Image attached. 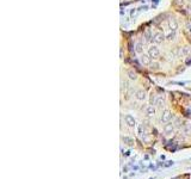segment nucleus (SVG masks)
Returning <instances> with one entry per match:
<instances>
[{
    "instance_id": "1",
    "label": "nucleus",
    "mask_w": 191,
    "mask_h": 179,
    "mask_svg": "<svg viewBox=\"0 0 191 179\" xmlns=\"http://www.w3.org/2000/svg\"><path fill=\"white\" fill-rule=\"evenodd\" d=\"M148 55H149L153 60H157L158 57L160 56V50H159V48L157 47V44L150 45V47L148 48Z\"/></svg>"
},
{
    "instance_id": "2",
    "label": "nucleus",
    "mask_w": 191,
    "mask_h": 179,
    "mask_svg": "<svg viewBox=\"0 0 191 179\" xmlns=\"http://www.w3.org/2000/svg\"><path fill=\"white\" fill-rule=\"evenodd\" d=\"M165 34H163V32H160V31H158V32H155L154 35L152 36V42L154 44H161L164 41H165Z\"/></svg>"
},
{
    "instance_id": "3",
    "label": "nucleus",
    "mask_w": 191,
    "mask_h": 179,
    "mask_svg": "<svg viewBox=\"0 0 191 179\" xmlns=\"http://www.w3.org/2000/svg\"><path fill=\"white\" fill-rule=\"evenodd\" d=\"M140 61H141V63L143 66H149L150 63H152V57L149 56L148 54H141L140 55Z\"/></svg>"
},
{
    "instance_id": "4",
    "label": "nucleus",
    "mask_w": 191,
    "mask_h": 179,
    "mask_svg": "<svg viewBox=\"0 0 191 179\" xmlns=\"http://www.w3.org/2000/svg\"><path fill=\"white\" fill-rule=\"evenodd\" d=\"M168 26H170V30L177 31V29H178V23H177V21L174 18H171L170 21H168Z\"/></svg>"
},
{
    "instance_id": "5",
    "label": "nucleus",
    "mask_w": 191,
    "mask_h": 179,
    "mask_svg": "<svg viewBox=\"0 0 191 179\" xmlns=\"http://www.w3.org/2000/svg\"><path fill=\"white\" fill-rule=\"evenodd\" d=\"M171 118V112L168 111V110H165V111L163 112V116H161V121L163 122H168Z\"/></svg>"
},
{
    "instance_id": "6",
    "label": "nucleus",
    "mask_w": 191,
    "mask_h": 179,
    "mask_svg": "<svg viewBox=\"0 0 191 179\" xmlns=\"http://www.w3.org/2000/svg\"><path fill=\"white\" fill-rule=\"evenodd\" d=\"M165 37H166V39H168V41H174V38H176V31L170 30L167 34H165Z\"/></svg>"
},
{
    "instance_id": "7",
    "label": "nucleus",
    "mask_w": 191,
    "mask_h": 179,
    "mask_svg": "<svg viewBox=\"0 0 191 179\" xmlns=\"http://www.w3.org/2000/svg\"><path fill=\"white\" fill-rule=\"evenodd\" d=\"M127 75L129 76V79H132V80H136L137 79V74H136V72H134V69H128Z\"/></svg>"
},
{
    "instance_id": "8",
    "label": "nucleus",
    "mask_w": 191,
    "mask_h": 179,
    "mask_svg": "<svg viewBox=\"0 0 191 179\" xmlns=\"http://www.w3.org/2000/svg\"><path fill=\"white\" fill-rule=\"evenodd\" d=\"M136 98L139 99V100H145L146 99V92L142 91V90H139V91L136 92Z\"/></svg>"
},
{
    "instance_id": "9",
    "label": "nucleus",
    "mask_w": 191,
    "mask_h": 179,
    "mask_svg": "<svg viewBox=\"0 0 191 179\" xmlns=\"http://www.w3.org/2000/svg\"><path fill=\"white\" fill-rule=\"evenodd\" d=\"M159 67H160V63H159V62H155V61L149 65V69L150 70H158V69H159Z\"/></svg>"
},
{
    "instance_id": "10",
    "label": "nucleus",
    "mask_w": 191,
    "mask_h": 179,
    "mask_svg": "<svg viewBox=\"0 0 191 179\" xmlns=\"http://www.w3.org/2000/svg\"><path fill=\"white\" fill-rule=\"evenodd\" d=\"M135 52L137 53V54H143V48H142V44L141 43H137L136 45H135Z\"/></svg>"
},
{
    "instance_id": "11",
    "label": "nucleus",
    "mask_w": 191,
    "mask_h": 179,
    "mask_svg": "<svg viewBox=\"0 0 191 179\" xmlns=\"http://www.w3.org/2000/svg\"><path fill=\"white\" fill-rule=\"evenodd\" d=\"M154 112H155V110H154V108L152 106V105H149V106L147 108V114L149 115V116H152V115H154Z\"/></svg>"
},
{
    "instance_id": "12",
    "label": "nucleus",
    "mask_w": 191,
    "mask_h": 179,
    "mask_svg": "<svg viewBox=\"0 0 191 179\" xmlns=\"http://www.w3.org/2000/svg\"><path fill=\"white\" fill-rule=\"evenodd\" d=\"M125 121L128 122V124H129V125H133V124H134V119H133L130 116H127V117H125Z\"/></svg>"
},
{
    "instance_id": "13",
    "label": "nucleus",
    "mask_w": 191,
    "mask_h": 179,
    "mask_svg": "<svg viewBox=\"0 0 191 179\" xmlns=\"http://www.w3.org/2000/svg\"><path fill=\"white\" fill-rule=\"evenodd\" d=\"M158 105L159 106H163L164 105V97H160V98L158 99Z\"/></svg>"
},
{
    "instance_id": "14",
    "label": "nucleus",
    "mask_w": 191,
    "mask_h": 179,
    "mask_svg": "<svg viewBox=\"0 0 191 179\" xmlns=\"http://www.w3.org/2000/svg\"><path fill=\"white\" fill-rule=\"evenodd\" d=\"M174 4L178 6H183L184 5V0H174Z\"/></svg>"
},
{
    "instance_id": "15",
    "label": "nucleus",
    "mask_w": 191,
    "mask_h": 179,
    "mask_svg": "<svg viewBox=\"0 0 191 179\" xmlns=\"http://www.w3.org/2000/svg\"><path fill=\"white\" fill-rule=\"evenodd\" d=\"M182 53H183V54H188V53H189V48L185 47V48L183 49V52H182Z\"/></svg>"
},
{
    "instance_id": "16",
    "label": "nucleus",
    "mask_w": 191,
    "mask_h": 179,
    "mask_svg": "<svg viewBox=\"0 0 191 179\" xmlns=\"http://www.w3.org/2000/svg\"><path fill=\"white\" fill-rule=\"evenodd\" d=\"M189 11H191V4L189 5Z\"/></svg>"
},
{
    "instance_id": "17",
    "label": "nucleus",
    "mask_w": 191,
    "mask_h": 179,
    "mask_svg": "<svg viewBox=\"0 0 191 179\" xmlns=\"http://www.w3.org/2000/svg\"><path fill=\"white\" fill-rule=\"evenodd\" d=\"M190 1H191V0H190Z\"/></svg>"
}]
</instances>
